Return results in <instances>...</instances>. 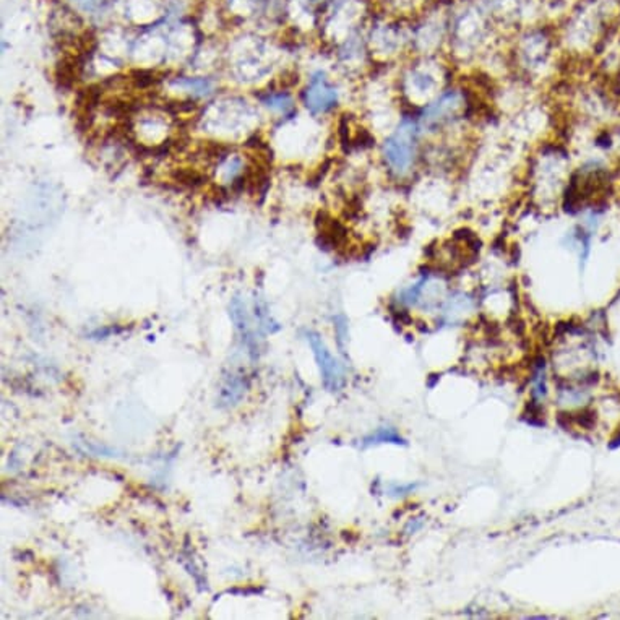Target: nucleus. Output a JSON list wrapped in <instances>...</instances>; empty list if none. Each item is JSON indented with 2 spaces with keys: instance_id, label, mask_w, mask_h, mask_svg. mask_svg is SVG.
Here are the masks:
<instances>
[{
  "instance_id": "nucleus-1",
  "label": "nucleus",
  "mask_w": 620,
  "mask_h": 620,
  "mask_svg": "<svg viewBox=\"0 0 620 620\" xmlns=\"http://www.w3.org/2000/svg\"><path fill=\"white\" fill-rule=\"evenodd\" d=\"M424 133L417 117L403 116L382 143L383 166L394 181H406L417 169L424 154Z\"/></svg>"
},
{
  "instance_id": "nucleus-2",
  "label": "nucleus",
  "mask_w": 620,
  "mask_h": 620,
  "mask_svg": "<svg viewBox=\"0 0 620 620\" xmlns=\"http://www.w3.org/2000/svg\"><path fill=\"white\" fill-rule=\"evenodd\" d=\"M448 67L452 66H440L434 56H417L399 70V99L412 108H424L448 86Z\"/></svg>"
},
{
  "instance_id": "nucleus-3",
  "label": "nucleus",
  "mask_w": 620,
  "mask_h": 620,
  "mask_svg": "<svg viewBox=\"0 0 620 620\" xmlns=\"http://www.w3.org/2000/svg\"><path fill=\"white\" fill-rule=\"evenodd\" d=\"M470 99L461 86H447L437 98L421 108L419 121L421 130L426 135H439L448 132L465 121Z\"/></svg>"
},
{
  "instance_id": "nucleus-4",
  "label": "nucleus",
  "mask_w": 620,
  "mask_h": 620,
  "mask_svg": "<svg viewBox=\"0 0 620 620\" xmlns=\"http://www.w3.org/2000/svg\"><path fill=\"white\" fill-rule=\"evenodd\" d=\"M339 101V93L323 72H315L304 90V104L312 116L332 112Z\"/></svg>"
},
{
  "instance_id": "nucleus-5",
  "label": "nucleus",
  "mask_w": 620,
  "mask_h": 620,
  "mask_svg": "<svg viewBox=\"0 0 620 620\" xmlns=\"http://www.w3.org/2000/svg\"><path fill=\"white\" fill-rule=\"evenodd\" d=\"M229 317H231L234 328L241 341V346L246 349V354L250 357L252 362H255L260 357V338H259V327H254L252 323L249 309H247L246 301L242 297L236 296L229 304Z\"/></svg>"
},
{
  "instance_id": "nucleus-6",
  "label": "nucleus",
  "mask_w": 620,
  "mask_h": 620,
  "mask_svg": "<svg viewBox=\"0 0 620 620\" xmlns=\"http://www.w3.org/2000/svg\"><path fill=\"white\" fill-rule=\"evenodd\" d=\"M306 338L307 343L310 344L317 364H319L323 387L332 393L339 392V390L344 387V374L341 366L338 364V361L334 359L332 352L328 351L327 344L323 343V339H321L319 333L307 332Z\"/></svg>"
},
{
  "instance_id": "nucleus-7",
  "label": "nucleus",
  "mask_w": 620,
  "mask_h": 620,
  "mask_svg": "<svg viewBox=\"0 0 620 620\" xmlns=\"http://www.w3.org/2000/svg\"><path fill=\"white\" fill-rule=\"evenodd\" d=\"M541 38H528L518 50V68L528 77L541 75L549 68L550 48L548 41H537Z\"/></svg>"
},
{
  "instance_id": "nucleus-8",
  "label": "nucleus",
  "mask_w": 620,
  "mask_h": 620,
  "mask_svg": "<svg viewBox=\"0 0 620 620\" xmlns=\"http://www.w3.org/2000/svg\"><path fill=\"white\" fill-rule=\"evenodd\" d=\"M247 383L246 375L237 374V372H229V374L224 377L221 387H219V394H218V406L219 408H232L239 404L244 394L247 392Z\"/></svg>"
},
{
  "instance_id": "nucleus-9",
  "label": "nucleus",
  "mask_w": 620,
  "mask_h": 620,
  "mask_svg": "<svg viewBox=\"0 0 620 620\" xmlns=\"http://www.w3.org/2000/svg\"><path fill=\"white\" fill-rule=\"evenodd\" d=\"M171 85L177 86V88H181V90H186L194 96H200V98L211 94V91H213V81H211L210 78H199V77L174 78V80L171 81Z\"/></svg>"
},
{
  "instance_id": "nucleus-10",
  "label": "nucleus",
  "mask_w": 620,
  "mask_h": 620,
  "mask_svg": "<svg viewBox=\"0 0 620 620\" xmlns=\"http://www.w3.org/2000/svg\"><path fill=\"white\" fill-rule=\"evenodd\" d=\"M254 314H255L257 323H259L260 332L273 334V333H277V332H279V330H281V325H279L278 321L273 319L272 314H270L268 306H266V302L261 299V297L255 296V299H254Z\"/></svg>"
},
{
  "instance_id": "nucleus-11",
  "label": "nucleus",
  "mask_w": 620,
  "mask_h": 620,
  "mask_svg": "<svg viewBox=\"0 0 620 620\" xmlns=\"http://www.w3.org/2000/svg\"><path fill=\"white\" fill-rule=\"evenodd\" d=\"M260 101L266 108L272 109L274 112L283 114V116H291L296 111L292 98L288 93H283V91H279V93H270L268 91L265 96H261Z\"/></svg>"
},
{
  "instance_id": "nucleus-12",
  "label": "nucleus",
  "mask_w": 620,
  "mask_h": 620,
  "mask_svg": "<svg viewBox=\"0 0 620 620\" xmlns=\"http://www.w3.org/2000/svg\"><path fill=\"white\" fill-rule=\"evenodd\" d=\"M377 443H404V439L399 435L393 427H382V429L377 430L375 434L369 435V437L364 439V445L369 447V445H377Z\"/></svg>"
},
{
  "instance_id": "nucleus-13",
  "label": "nucleus",
  "mask_w": 620,
  "mask_h": 620,
  "mask_svg": "<svg viewBox=\"0 0 620 620\" xmlns=\"http://www.w3.org/2000/svg\"><path fill=\"white\" fill-rule=\"evenodd\" d=\"M333 321H334V330H337L338 344H339V348L343 349V343L348 339V321L343 315L334 317Z\"/></svg>"
},
{
  "instance_id": "nucleus-14",
  "label": "nucleus",
  "mask_w": 620,
  "mask_h": 620,
  "mask_svg": "<svg viewBox=\"0 0 620 620\" xmlns=\"http://www.w3.org/2000/svg\"><path fill=\"white\" fill-rule=\"evenodd\" d=\"M72 2L83 10H93L96 7V0H72Z\"/></svg>"
}]
</instances>
